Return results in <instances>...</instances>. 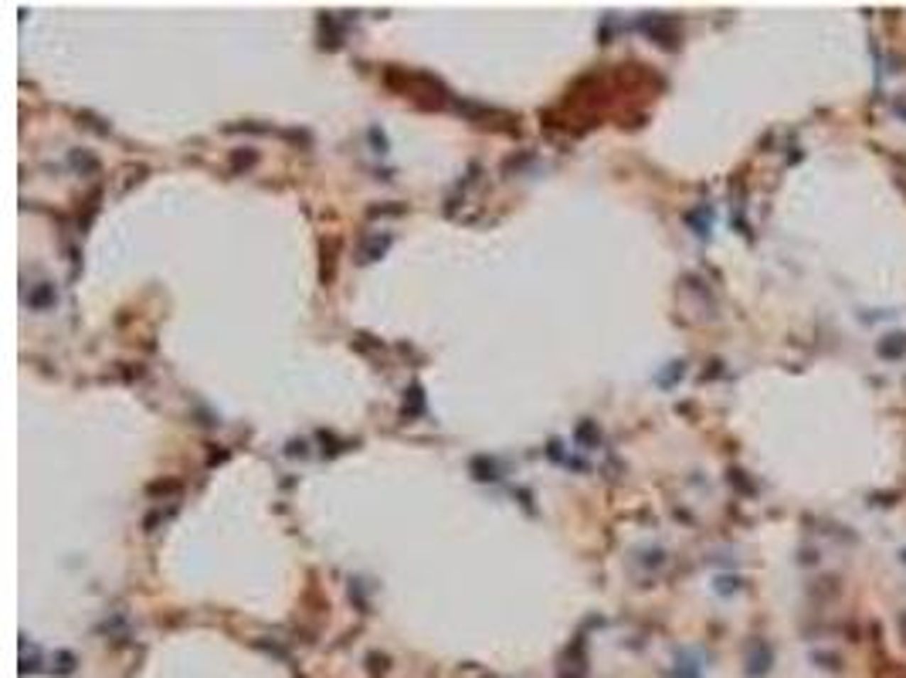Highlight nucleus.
I'll return each instance as SVG.
<instances>
[{
    "label": "nucleus",
    "instance_id": "f257e3e1",
    "mask_svg": "<svg viewBox=\"0 0 906 678\" xmlns=\"http://www.w3.org/2000/svg\"><path fill=\"white\" fill-rule=\"evenodd\" d=\"M890 343H883L879 346V353L883 356H896V353H906V336H886Z\"/></svg>",
    "mask_w": 906,
    "mask_h": 678
}]
</instances>
